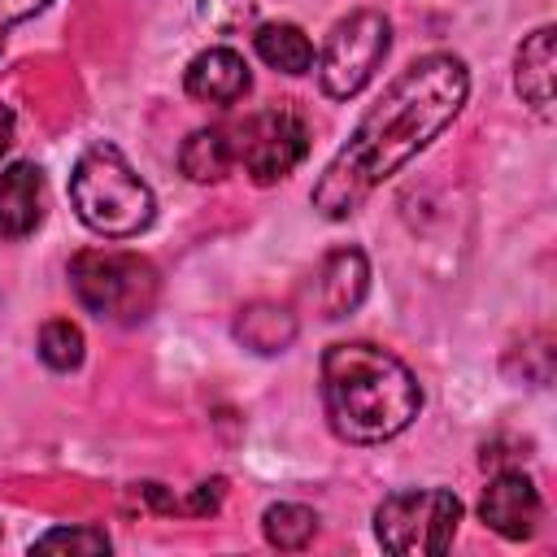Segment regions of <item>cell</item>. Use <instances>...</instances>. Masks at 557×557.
Returning a JSON list of instances; mask_svg holds the SVG:
<instances>
[{"label": "cell", "instance_id": "5", "mask_svg": "<svg viewBox=\"0 0 557 557\" xmlns=\"http://www.w3.org/2000/svg\"><path fill=\"white\" fill-rule=\"evenodd\" d=\"M461 522V500L448 487H409L383 496L374 509V535L396 557H440Z\"/></svg>", "mask_w": 557, "mask_h": 557}, {"label": "cell", "instance_id": "10", "mask_svg": "<svg viewBox=\"0 0 557 557\" xmlns=\"http://www.w3.org/2000/svg\"><path fill=\"white\" fill-rule=\"evenodd\" d=\"M44 170L35 161H13L0 170V239H26L44 222Z\"/></svg>", "mask_w": 557, "mask_h": 557}, {"label": "cell", "instance_id": "3", "mask_svg": "<svg viewBox=\"0 0 557 557\" xmlns=\"http://www.w3.org/2000/svg\"><path fill=\"white\" fill-rule=\"evenodd\" d=\"M70 200L83 226L104 239H131L152 226L157 200L152 187L131 170L113 144H91L70 174Z\"/></svg>", "mask_w": 557, "mask_h": 557}, {"label": "cell", "instance_id": "11", "mask_svg": "<svg viewBox=\"0 0 557 557\" xmlns=\"http://www.w3.org/2000/svg\"><path fill=\"white\" fill-rule=\"evenodd\" d=\"M183 87L191 100H205V104H235L248 96L252 87V74H248V61L235 52V48H209L200 57H191L187 74H183Z\"/></svg>", "mask_w": 557, "mask_h": 557}, {"label": "cell", "instance_id": "14", "mask_svg": "<svg viewBox=\"0 0 557 557\" xmlns=\"http://www.w3.org/2000/svg\"><path fill=\"white\" fill-rule=\"evenodd\" d=\"M235 165V148H231V126H200L183 139L178 148V170L191 183H222Z\"/></svg>", "mask_w": 557, "mask_h": 557}, {"label": "cell", "instance_id": "19", "mask_svg": "<svg viewBox=\"0 0 557 557\" xmlns=\"http://www.w3.org/2000/svg\"><path fill=\"white\" fill-rule=\"evenodd\" d=\"M196 9H200V22L209 30H222V35L244 30L257 17V0H200Z\"/></svg>", "mask_w": 557, "mask_h": 557}, {"label": "cell", "instance_id": "7", "mask_svg": "<svg viewBox=\"0 0 557 557\" xmlns=\"http://www.w3.org/2000/svg\"><path fill=\"white\" fill-rule=\"evenodd\" d=\"M231 148L257 187L287 178L309 152V126L296 109H261L231 126Z\"/></svg>", "mask_w": 557, "mask_h": 557}, {"label": "cell", "instance_id": "20", "mask_svg": "<svg viewBox=\"0 0 557 557\" xmlns=\"http://www.w3.org/2000/svg\"><path fill=\"white\" fill-rule=\"evenodd\" d=\"M39 9H48V0H0V44H4V35H9L17 22L35 17Z\"/></svg>", "mask_w": 557, "mask_h": 557}, {"label": "cell", "instance_id": "21", "mask_svg": "<svg viewBox=\"0 0 557 557\" xmlns=\"http://www.w3.org/2000/svg\"><path fill=\"white\" fill-rule=\"evenodd\" d=\"M9 144H13V109L0 104V157L9 152Z\"/></svg>", "mask_w": 557, "mask_h": 557}, {"label": "cell", "instance_id": "13", "mask_svg": "<svg viewBox=\"0 0 557 557\" xmlns=\"http://www.w3.org/2000/svg\"><path fill=\"white\" fill-rule=\"evenodd\" d=\"M296 313L274 305V300H252L235 313V339L261 357H274V352H287L292 339H296Z\"/></svg>", "mask_w": 557, "mask_h": 557}, {"label": "cell", "instance_id": "6", "mask_svg": "<svg viewBox=\"0 0 557 557\" xmlns=\"http://www.w3.org/2000/svg\"><path fill=\"white\" fill-rule=\"evenodd\" d=\"M392 48V22L379 9H357L348 17H339L318 52V83L331 100H348L357 96L374 70L383 65Z\"/></svg>", "mask_w": 557, "mask_h": 557}, {"label": "cell", "instance_id": "8", "mask_svg": "<svg viewBox=\"0 0 557 557\" xmlns=\"http://www.w3.org/2000/svg\"><path fill=\"white\" fill-rule=\"evenodd\" d=\"M479 518L505 540H531L540 527V492L522 470H500L479 500Z\"/></svg>", "mask_w": 557, "mask_h": 557}, {"label": "cell", "instance_id": "2", "mask_svg": "<svg viewBox=\"0 0 557 557\" xmlns=\"http://www.w3.org/2000/svg\"><path fill=\"white\" fill-rule=\"evenodd\" d=\"M322 405L339 440L383 444L418 418L422 387L409 366L379 344H331L322 352Z\"/></svg>", "mask_w": 557, "mask_h": 557}, {"label": "cell", "instance_id": "17", "mask_svg": "<svg viewBox=\"0 0 557 557\" xmlns=\"http://www.w3.org/2000/svg\"><path fill=\"white\" fill-rule=\"evenodd\" d=\"M39 357H44V366H52L61 374L74 370L83 361V331L70 318L44 322V331H39Z\"/></svg>", "mask_w": 557, "mask_h": 557}, {"label": "cell", "instance_id": "12", "mask_svg": "<svg viewBox=\"0 0 557 557\" xmlns=\"http://www.w3.org/2000/svg\"><path fill=\"white\" fill-rule=\"evenodd\" d=\"M553 35H557L553 26H535L513 57V87L531 104V113H540V117L553 113V65H557Z\"/></svg>", "mask_w": 557, "mask_h": 557}, {"label": "cell", "instance_id": "9", "mask_svg": "<svg viewBox=\"0 0 557 557\" xmlns=\"http://www.w3.org/2000/svg\"><path fill=\"white\" fill-rule=\"evenodd\" d=\"M366 287H370V261L361 248H331L318 265V278H313V300H318V313L322 318H348L361 300H366Z\"/></svg>", "mask_w": 557, "mask_h": 557}, {"label": "cell", "instance_id": "15", "mask_svg": "<svg viewBox=\"0 0 557 557\" xmlns=\"http://www.w3.org/2000/svg\"><path fill=\"white\" fill-rule=\"evenodd\" d=\"M252 48L278 74H305V70H313V44L292 22H265V26H257Z\"/></svg>", "mask_w": 557, "mask_h": 557}, {"label": "cell", "instance_id": "4", "mask_svg": "<svg viewBox=\"0 0 557 557\" xmlns=\"http://www.w3.org/2000/svg\"><path fill=\"white\" fill-rule=\"evenodd\" d=\"M70 287L78 305L104 322L135 326L157 309V265L122 248H83L70 257Z\"/></svg>", "mask_w": 557, "mask_h": 557}, {"label": "cell", "instance_id": "16", "mask_svg": "<svg viewBox=\"0 0 557 557\" xmlns=\"http://www.w3.org/2000/svg\"><path fill=\"white\" fill-rule=\"evenodd\" d=\"M261 535H265L274 548L296 553V548H305V544L318 535V513H313L309 505L278 500V505H270V509L261 513Z\"/></svg>", "mask_w": 557, "mask_h": 557}, {"label": "cell", "instance_id": "18", "mask_svg": "<svg viewBox=\"0 0 557 557\" xmlns=\"http://www.w3.org/2000/svg\"><path fill=\"white\" fill-rule=\"evenodd\" d=\"M30 548L35 553H109V535L96 527H52Z\"/></svg>", "mask_w": 557, "mask_h": 557}, {"label": "cell", "instance_id": "1", "mask_svg": "<svg viewBox=\"0 0 557 557\" xmlns=\"http://www.w3.org/2000/svg\"><path fill=\"white\" fill-rule=\"evenodd\" d=\"M470 70L453 52H426L405 65L383 96L366 109L348 144L326 161L313 183V209L331 222L357 213L379 183H387L405 161H413L466 104Z\"/></svg>", "mask_w": 557, "mask_h": 557}]
</instances>
